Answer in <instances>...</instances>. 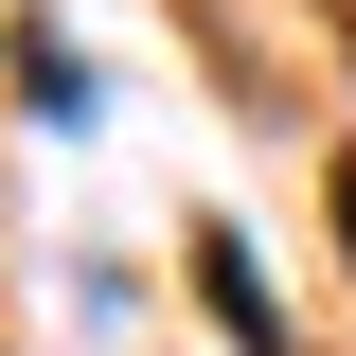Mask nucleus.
Returning <instances> with one entry per match:
<instances>
[{
    "label": "nucleus",
    "instance_id": "obj_1",
    "mask_svg": "<svg viewBox=\"0 0 356 356\" xmlns=\"http://www.w3.org/2000/svg\"><path fill=\"white\" fill-rule=\"evenodd\" d=\"M339 214H356V161H339Z\"/></svg>",
    "mask_w": 356,
    "mask_h": 356
}]
</instances>
